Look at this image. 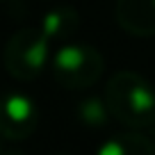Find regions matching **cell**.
<instances>
[]
</instances>
